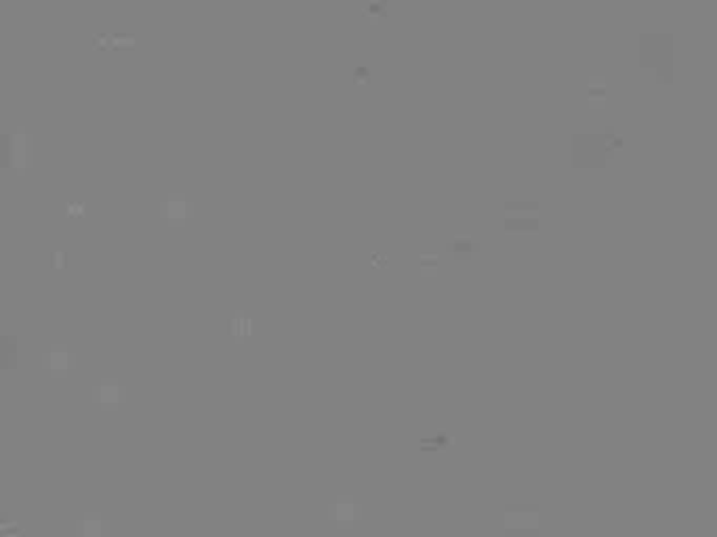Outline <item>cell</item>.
Here are the masks:
<instances>
[{
	"label": "cell",
	"mask_w": 717,
	"mask_h": 537,
	"mask_svg": "<svg viewBox=\"0 0 717 537\" xmlns=\"http://www.w3.org/2000/svg\"><path fill=\"white\" fill-rule=\"evenodd\" d=\"M78 535L85 537H101L108 535V520L101 514H87L78 520Z\"/></svg>",
	"instance_id": "5"
},
{
	"label": "cell",
	"mask_w": 717,
	"mask_h": 537,
	"mask_svg": "<svg viewBox=\"0 0 717 537\" xmlns=\"http://www.w3.org/2000/svg\"><path fill=\"white\" fill-rule=\"evenodd\" d=\"M124 397H126V391L122 387V382L114 378L101 380L93 391V399L101 410H118L124 403Z\"/></svg>",
	"instance_id": "1"
},
{
	"label": "cell",
	"mask_w": 717,
	"mask_h": 537,
	"mask_svg": "<svg viewBox=\"0 0 717 537\" xmlns=\"http://www.w3.org/2000/svg\"><path fill=\"white\" fill-rule=\"evenodd\" d=\"M230 334L236 338V340H246L251 336V319L244 315V313H238L232 322H230Z\"/></svg>",
	"instance_id": "6"
},
{
	"label": "cell",
	"mask_w": 717,
	"mask_h": 537,
	"mask_svg": "<svg viewBox=\"0 0 717 537\" xmlns=\"http://www.w3.org/2000/svg\"><path fill=\"white\" fill-rule=\"evenodd\" d=\"M55 265H57V269H61V265H63V254H61V252H57V258H55Z\"/></svg>",
	"instance_id": "9"
},
{
	"label": "cell",
	"mask_w": 717,
	"mask_h": 537,
	"mask_svg": "<svg viewBox=\"0 0 717 537\" xmlns=\"http://www.w3.org/2000/svg\"><path fill=\"white\" fill-rule=\"evenodd\" d=\"M74 363H76L74 353H71V351H69L67 346H63V344L51 346V349L44 353V357H42L44 369H47L49 373H53V376H67L69 369L74 367Z\"/></svg>",
	"instance_id": "2"
},
{
	"label": "cell",
	"mask_w": 717,
	"mask_h": 537,
	"mask_svg": "<svg viewBox=\"0 0 717 537\" xmlns=\"http://www.w3.org/2000/svg\"><path fill=\"white\" fill-rule=\"evenodd\" d=\"M381 265H387V258H381V254H375V269H379Z\"/></svg>",
	"instance_id": "8"
},
{
	"label": "cell",
	"mask_w": 717,
	"mask_h": 537,
	"mask_svg": "<svg viewBox=\"0 0 717 537\" xmlns=\"http://www.w3.org/2000/svg\"><path fill=\"white\" fill-rule=\"evenodd\" d=\"M360 504H357L353 498H337L330 508H328V516L332 522H337L339 527H351L355 520H360Z\"/></svg>",
	"instance_id": "3"
},
{
	"label": "cell",
	"mask_w": 717,
	"mask_h": 537,
	"mask_svg": "<svg viewBox=\"0 0 717 537\" xmlns=\"http://www.w3.org/2000/svg\"><path fill=\"white\" fill-rule=\"evenodd\" d=\"M192 202L181 195V193H175V195H169L162 206H160V212L162 216L171 222V225H183L189 216H192Z\"/></svg>",
	"instance_id": "4"
},
{
	"label": "cell",
	"mask_w": 717,
	"mask_h": 537,
	"mask_svg": "<svg viewBox=\"0 0 717 537\" xmlns=\"http://www.w3.org/2000/svg\"><path fill=\"white\" fill-rule=\"evenodd\" d=\"M67 212H69V214H83V212H85V206H69Z\"/></svg>",
	"instance_id": "7"
}]
</instances>
